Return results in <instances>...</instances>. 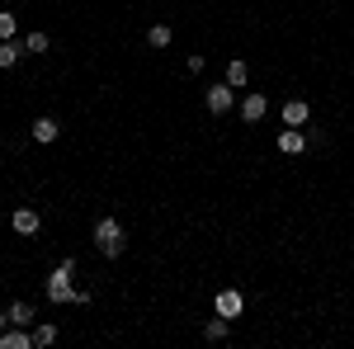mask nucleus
Returning a JSON list of instances; mask_svg holds the SVG:
<instances>
[{
	"label": "nucleus",
	"instance_id": "nucleus-19",
	"mask_svg": "<svg viewBox=\"0 0 354 349\" xmlns=\"http://www.w3.org/2000/svg\"><path fill=\"white\" fill-rule=\"evenodd\" d=\"M5 326H10V317H5V312H0V330H5Z\"/></svg>",
	"mask_w": 354,
	"mask_h": 349
},
{
	"label": "nucleus",
	"instance_id": "nucleus-6",
	"mask_svg": "<svg viewBox=\"0 0 354 349\" xmlns=\"http://www.w3.org/2000/svg\"><path fill=\"white\" fill-rule=\"evenodd\" d=\"M232 100H236V95H232V85L222 81V85H208V109H213V113H227V109H232Z\"/></svg>",
	"mask_w": 354,
	"mask_h": 349
},
{
	"label": "nucleus",
	"instance_id": "nucleus-4",
	"mask_svg": "<svg viewBox=\"0 0 354 349\" xmlns=\"http://www.w3.org/2000/svg\"><path fill=\"white\" fill-rule=\"evenodd\" d=\"M0 349H33V335H24V326H5L0 330Z\"/></svg>",
	"mask_w": 354,
	"mask_h": 349
},
{
	"label": "nucleus",
	"instance_id": "nucleus-7",
	"mask_svg": "<svg viewBox=\"0 0 354 349\" xmlns=\"http://www.w3.org/2000/svg\"><path fill=\"white\" fill-rule=\"evenodd\" d=\"M265 109H270L265 95H245V100H241V118H245V123H260V118H265Z\"/></svg>",
	"mask_w": 354,
	"mask_h": 349
},
{
	"label": "nucleus",
	"instance_id": "nucleus-8",
	"mask_svg": "<svg viewBox=\"0 0 354 349\" xmlns=\"http://www.w3.org/2000/svg\"><path fill=\"white\" fill-rule=\"evenodd\" d=\"M10 222H15V232H19V236H33V232H38V222H43V217L33 213V208H15V217H10Z\"/></svg>",
	"mask_w": 354,
	"mask_h": 349
},
{
	"label": "nucleus",
	"instance_id": "nucleus-13",
	"mask_svg": "<svg viewBox=\"0 0 354 349\" xmlns=\"http://www.w3.org/2000/svg\"><path fill=\"white\" fill-rule=\"evenodd\" d=\"M170 38H175L170 24H151V28H147V43H151V48H170Z\"/></svg>",
	"mask_w": 354,
	"mask_h": 349
},
{
	"label": "nucleus",
	"instance_id": "nucleus-11",
	"mask_svg": "<svg viewBox=\"0 0 354 349\" xmlns=\"http://www.w3.org/2000/svg\"><path fill=\"white\" fill-rule=\"evenodd\" d=\"M283 123H288V128H302V123H307V100H288V104H283Z\"/></svg>",
	"mask_w": 354,
	"mask_h": 349
},
{
	"label": "nucleus",
	"instance_id": "nucleus-5",
	"mask_svg": "<svg viewBox=\"0 0 354 349\" xmlns=\"http://www.w3.org/2000/svg\"><path fill=\"white\" fill-rule=\"evenodd\" d=\"M57 137H62V123H57V118H48V113H43V118H33V142H43V147H48V142H57Z\"/></svg>",
	"mask_w": 354,
	"mask_h": 349
},
{
	"label": "nucleus",
	"instance_id": "nucleus-16",
	"mask_svg": "<svg viewBox=\"0 0 354 349\" xmlns=\"http://www.w3.org/2000/svg\"><path fill=\"white\" fill-rule=\"evenodd\" d=\"M227 326H232L227 317H213V321L203 326V335H208V340H227Z\"/></svg>",
	"mask_w": 354,
	"mask_h": 349
},
{
	"label": "nucleus",
	"instance_id": "nucleus-1",
	"mask_svg": "<svg viewBox=\"0 0 354 349\" xmlns=\"http://www.w3.org/2000/svg\"><path fill=\"white\" fill-rule=\"evenodd\" d=\"M71 274H76V260H62V265L53 269V279H48V297H53V302H90V293L71 288Z\"/></svg>",
	"mask_w": 354,
	"mask_h": 349
},
{
	"label": "nucleus",
	"instance_id": "nucleus-14",
	"mask_svg": "<svg viewBox=\"0 0 354 349\" xmlns=\"http://www.w3.org/2000/svg\"><path fill=\"white\" fill-rule=\"evenodd\" d=\"M5 317H10V326H33V307H28V302H15Z\"/></svg>",
	"mask_w": 354,
	"mask_h": 349
},
{
	"label": "nucleus",
	"instance_id": "nucleus-18",
	"mask_svg": "<svg viewBox=\"0 0 354 349\" xmlns=\"http://www.w3.org/2000/svg\"><path fill=\"white\" fill-rule=\"evenodd\" d=\"M24 48H28V53H48V33H28Z\"/></svg>",
	"mask_w": 354,
	"mask_h": 349
},
{
	"label": "nucleus",
	"instance_id": "nucleus-3",
	"mask_svg": "<svg viewBox=\"0 0 354 349\" xmlns=\"http://www.w3.org/2000/svg\"><path fill=\"white\" fill-rule=\"evenodd\" d=\"M241 312H245V297H241V288H222V293H218V317L236 321Z\"/></svg>",
	"mask_w": 354,
	"mask_h": 349
},
{
	"label": "nucleus",
	"instance_id": "nucleus-12",
	"mask_svg": "<svg viewBox=\"0 0 354 349\" xmlns=\"http://www.w3.org/2000/svg\"><path fill=\"white\" fill-rule=\"evenodd\" d=\"M245 76H250V66H245L241 57H232V62H227V85L236 90V85H245Z\"/></svg>",
	"mask_w": 354,
	"mask_h": 349
},
{
	"label": "nucleus",
	"instance_id": "nucleus-10",
	"mask_svg": "<svg viewBox=\"0 0 354 349\" xmlns=\"http://www.w3.org/2000/svg\"><path fill=\"white\" fill-rule=\"evenodd\" d=\"M24 53H28V48L19 43V38H5V43H0V71H5V66H15Z\"/></svg>",
	"mask_w": 354,
	"mask_h": 349
},
{
	"label": "nucleus",
	"instance_id": "nucleus-15",
	"mask_svg": "<svg viewBox=\"0 0 354 349\" xmlns=\"http://www.w3.org/2000/svg\"><path fill=\"white\" fill-rule=\"evenodd\" d=\"M57 340V326H33V349H48Z\"/></svg>",
	"mask_w": 354,
	"mask_h": 349
},
{
	"label": "nucleus",
	"instance_id": "nucleus-17",
	"mask_svg": "<svg viewBox=\"0 0 354 349\" xmlns=\"http://www.w3.org/2000/svg\"><path fill=\"white\" fill-rule=\"evenodd\" d=\"M15 24H19V15H15V10H0V43L15 38Z\"/></svg>",
	"mask_w": 354,
	"mask_h": 349
},
{
	"label": "nucleus",
	"instance_id": "nucleus-9",
	"mask_svg": "<svg viewBox=\"0 0 354 349\" xmlns=\"http://www.w3.org/2000/svg\"><path fill=\"white\" fill-rule=\"evenodd\" d=\"M302 147H307V137H302L298 128H283V133H279V151H283V156H298Z\"/></svg>",
	"mask_w": 354,
	"mask_h": 349
},
{
	"label": "nucleus",
	"instance_id": "nucleus-2",
	"mask_svg": "<svg viewBox=\"0 0 354 349\" xmlns=\"http://www.w3.org/2000/svg\"><path fill=\"white\" fill-rule=\"evenodd\" d=\"M95 245H100L109 260L123 255V227H118V217H100V222H95Z\"/></svg>",
	"mask_w": 354,
	"mask_h": 349
}]
</instances>
